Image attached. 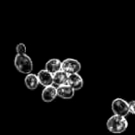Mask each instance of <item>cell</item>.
I'll list each match as a JSON object with an SVG mask.
<instances>
[{
	"mask_svg": "<svg viewBox=\"0 0 135 135\" xmlns=\"http://www.w3.org/2000/svg\"><path fill=\"white\" fill-rule=\"evenodd\" d=\"M129 123L126 119L125 117L118 116V115H113L107 119V128L110 132L115 134H119L127 129Z\"/></svg>",
	"mask_w": 135,
	"mask_h": 135,
	"instance_id": "6da1fadb",
	"label": "cell"
},
{
	"mask_svg": "<svg viewBox=\"0 0 135 135\" xmlns=\"http://www.w3.org/2000/svg\"><path fill=\"white\" fill-rule=\"evenodd\" d=\"M14 66L20 73L25 74V75L32 73V70H33L32 60L27 54L16 55L15 58H14Z\"/></svg>",
	"mask_w": 135,
	"mask_h": 135,
	"instance_id": "7a4b0ae2",
	"label": "cell"
},
{
	"mask_svg": "<svg viewBox=\"0 0 135 135\" xmlns=\"http://www.w3.org/2000/svg\"><path fill=\"white\" fill-rule=\"evenodd\" d=\"M81 70V62L78 61L77 59H74V58H66L61 63V70L66 72L68 75L79 73Z\"/></svg>",
	"mask_w": 135,
	"mask_h": 135,
	"instance_id": "3957f363",
	"label": "cell"
},
{
	"mask_svg": "<svg viewBox=\"0 0 135 135\" xmlns=\"http://www.w3.org/2000/svg\"><path fill=\"white\" fill-rule=\"evenodd\" d=\"M111 109L114 115L121 117H126L129 113V103L122 98H116L113 100L111 104Z\"/></svg>",
	"mask_w": 135,
	"mask_h": 135,
	"instance_id": "277c9868",
	"label": "cell"
},
{
	"mask_svg": "<svg viewBox=\"0 0 135 135\" xmlns=\"http://www.w3.org/2000/svg\"><path fill=\"white\" fill-rule=\"evenodd\" d=\"M57 96V87L55 85L45 87L42 91V100L45 103H51Z\"/></svg>",
	"mask_w": 135,
	"mask_h": 135,
	"instance_id": "5b68a950",
	"label": "cell"
},
{
	"mask_svg": "<svg viewBox=\"0 0 135 135\" xmlns=\"http://www.w3.org/2000/svg\"><path fill=\"white\" fill-rule=\"evenodd\" d=\"M37 77L39 80V83L44 87L50 86L53 84V74L47 71L46 70H41L37 73Z\"/></svg>",
	"mask_w": 135,
	"mask_h": 135,
	"instance_id": "8992f818",
	"label": "cell"
},
{
	"mask_svg": "<svg viewBox=\"0 0 135 135\" xmlns=\"http://www.w3.org/2000/svg\"><path fill=\"white\" fill-rule=\"evenodd\" d=\"M68 84L74 91L81 90L83 87V79L79 73L71 74V75H69L68 78Z\"/></svg>",
	"mask_w": 135,
	"mask_h": 135,
	"instance_id": "52a82bcc",
	"label": "cell"
},
{
	"mask_svg": "<svg viewBox=\"0 0 135 135\" xmlns=\"http://www.w3.org/2000/svg\"><path fill=\"white\" fill-rule=\"evenodd\" d=\"M75 94V91L68 84H64L57 87V96L62 99H71Z\"/></svg>",
	"mask_w": 135,
	"mask_h": 135,
	"instance_id": "ba28073f",
	"label": "cell"
},
{
	"mask_svg": "<svg viewBox=\"0 0 135 135\" xmlns=\"http://www.w3.org/2000/svg\"><path fill=\"white\" fill-rule=\"evenodd\" d=\"M61 63L62 61H60L58 58H51L45 63V70L50 73L55 74L61 70Z\"/></svg>",
	"mask_w": 135,
	"mask_h": 135,
	"instance_id": "9c48e42d",
	"label": "cell"
},
{
	"mask_svg": "<svg viewBox=\"0 0 135 135\" xmlns=\"http://www.w3.org/2000/svg\"><path fill=\"white\" fill-rule=\"evenodd\" d=\"M68 78H69V75L66 72H64L63 70H59L56 73L53 74V84L56 87L67 84Z\"/></svg>",
	"mask_w": 135,
	"mask_h": 135,
	"instance_id": "30bf717a",
	"label": "cell"
},
{
	"mask_svg": "<svg viewBox=\"0 0 135 135\" xmlns=\"http://www.w3.org/2000/svg\"><path fill=\"white\" fill-rule=\"evenodd\" d=\"M24 83L26 88H28L29 90H35L40 84L37 75L33 73H30L26 75L24 79Z\"/></svg>",
	"mask_w": 135,
	"mask_h": 135,
	"instance_id": "8fae6325",
	"label": "cell"
},
{
	"mask_svg": "<svg viewBox=\"0 0 135 135\" xmlns=\"http://www.w3.org/2000/svg\"><path fill=\"white\" fill-rule=\"evenodd\" d=\"M16 52H17V55H26L27 47L25 45V44L23 43L18 44L17 46H16Z\"/></svg>",
	"mask_w": 135,
	"mask_h": 135,
	"instance_id": "7c38bea8",
	"label": "cell"
},
{
	"mask_svg": "<svg viewBox=\"0 0 135 135\" xmlns=\"http://www.w3.org/2000/svg\"><path fill=\"white\" fill-rule=\"evenodd\" d=\"M129 114L135 115V100L129 102Z\"/></svg>",
	"mask_w": 135,
	"mask_h": 135,
	"instance_id": "4fadbf2b",
	"label": "cell"
}]
</instances>
